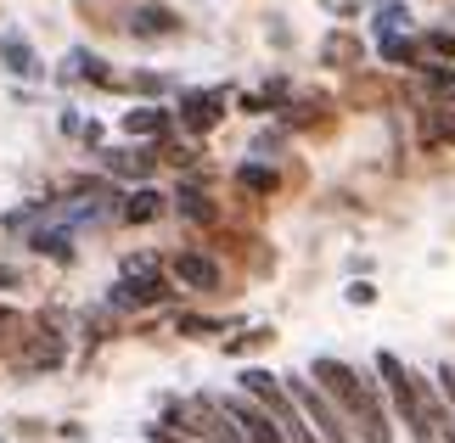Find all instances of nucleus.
I'll list each match as a JSON object with an SVG mask.
<instances>
[{
  "label": "nucleus",
  "mask_w": 455,
  "mask_h": 443,
  "mask_svg": "<svg viewBox=\"0 0 455 443\" xmlns=\"http://www.w3.org/2000/svg\"><path fill=\"white\" fill-rule=\"evenodd\" d=\"M315 387H321L331 404H343V415L360 427L365 443H394L388 415H382V404H377V393H371V382H365L360 370H348L343 360H315Z\"/></svg>",
  "instance_id": "nucleus-1"
},
{
  "label": "nucleus",
  "mask_w": 455,
  "mask_h": 443,
  "mask_svg": "<svg viewBox=\"0 0 455 443\" xmlns=\"http://www.w3.org/2000/svg\"><path fill=\"white\" fill-rule=\"evenodd\" d=\"M287 393L299 399V404H304V415L315 421V427H321V443H355V438H348V427H343V415H338V404H331V399L321 393V387H309V382H292Z\"/></svg>",
  "instance_id": "nucleus-2"
},
{
  "label": "nucleus",
  "mask_w": 455,
  "mask_h": 443,
  "mask_svg": "<svg viewBox=\"0 0 455 443\" xmlns=\"http://www.w3.org/2000/svg\"><path fill=\"white\" fill-rule=\"evenodd\" d=\"M225 415H231V421H236V432H242V438H253V443H292V438L282 432V421H275L270 410H253V404L231 399V404H225Z\"/></svg>",
  "instance_id": "nucleus-3"
},
{
  "label": "nucleus",
  "mask_w": 455,
  "mask_h": 443,
  "mask_svg": "<svg viewBox=\"0 0 455 443\" xmlns=\"http://www.w3.org/2000/svg\"><path fill=\"white\" fill-rule=\"evenodd\" d=\"M220 118H225V91H191L180 101V123H186L191 135H208Z\"/></svg>",
  "instance_id": "nucleus-4"
},
{
  "label": "nucleus",
  "mask_w": 455,
  "mask_h": 443,
  "mask_svg": "<svg viewBox=\"0 0 455 443\" xmlns=\"http://www.w3.org/2000/svg\"><path fill=\"white\" fill-rule=\"evenodd\" d=\"M174 281L191 292H220V264L203 253H174Z\"/></svg>",
  "instance_id": "nucleus-5"
},
{
  "label": "nucleus",
  "mask_w": 455,
  "mask_h": 443,
  "mask_svg": "<svg viewBox=\"0 0 455 443\" xmlns=\"http://www.w3.org/2000/svg\"><path fill=\"white\" fill-rule=\"evenodd\" d=\"M130 34H141V40H157V34H180V17H174L169 6H141L135 12Z\"/></svg>",
  "instance_id": "nucleus-6"
},
{
  "label": "nucleus",
  "mask_w": 455,
  "mask_h": 443,
  "mask_svg": "<svg viewBox=\"0 0 455 443\" xmlns=\"http://www.w3.org/2000/svg\"><path fill=\"white\" fill-rule=\"evenodd\" d=\"M51 365H62L57 331H34V336H28V353H23V370H51Z\"/></svg>",
  "instance_id": "nucleus-7"
},
{
  "label": "nucleus",
  "mask_w": 455,
  "mask_h": 443,
  "mask_svg": "<svg viewBox=\"0 0 455 443\" xmlns=\"http://www.w3.org/2000/svg\"><path fill=\"white\" fill-rule=\"evenodd\" d=\"M236 186H242V191H259V197H270V191H275V169L242 163V169H236Z\"/></svg>",
  "instance_id": "nucleus-8"
},
{
  "label": "nucleus",
  "mask_w": 455,
  "mask_h": 443,
  "mask_svg": "<svg viewBox=\"0 0 455 443\" xmlns=\"http://www.w3.org/2000/svg\"><path fill=\"white\" fill-rule=\"evenodd\" d=\"M164 214V197H157V191H135V197L124 202V219L130 225H147V219H157Z\"/></svg>",
  "instance_id": "nucleus-9"
},
{
  "label": "nucleus",
  "mask_w": 455,
  "mask_h": 443,
  "mask_svg": "<svg viewBox=\"0 0 455 443\" xmlns=\"http://www.w3.org/2000/svg\"><path fill=\"white\" fill-rule=\"evenodd\" d=\"M0 57H6L12 74H34V51L17 40V34H6V40H0Z\"/></svg>",
  "instance_id": "nucleus-10"
},
{
  "label": "nucleus",
  "mask_w": 455,
  "mask_h": 443,
  "mask_svg": "<svg viewBox=\"0 0 455 443\" xmlns=\"http://www.w3.org/2000/svg\"><path fill=\"white\" fill-rule=\"evenodd\" d=\"M164 123H169V113H157V107L124 113V130H130V135H164Z\"/></svg>",
  "instance_id": "nucleus-11"
},
{
  "label": "nucleus",
  "mask_w": 455,
  "mask_h": 443,
  "mask_svg": "<svg viewBox=\"0 0 455 443\" xmlns=\"http://www.w3.org/2000/svg\"><path fill=\"white\" fill-rule=\"evenodd\" d=\"M321 57H326L331 67H348V62H355V57H360V45H355V40H348V34H331V40L321 45Z\"/></svg>",
  "instance_id": "nucleus-12"
},
{
  "label": "nucleus",
  "mask_w": 455,
  "mask_h": 443,
  "mask_svg": "<svg viewBox=\"0 0 455 443\" xmlns=\"http://www.w3.org/2000/svg\"><path fill=\"white\" fill-rule=\"evenodd\" d=\"M422 140H427V146H439V140H455V113H450V107H439V113L422 123Z\"/></svg>",
  "instance_id": "nucleus-13"
},
{
  "label": "nucleus",
  "mask_w": 455,
  "mask_h": 443,
  "mask_svg": "<svg viewBox=\"0 0 455 443\" xmlns=\"http://www.w3.org/2000/svg\"><path fill=\"white\" fill-rule=\"evenodd\" d=\"M427 96L450 107V101H455V74H444V67H433V74H427Z\"/></svg>",
  "instance_id": "nucleus-14"
},
{
  "label": "nucleus",
  "mask_w": 455,
  "mask_h": 443,
  "mask_svg": "<svg viewBox=\"0 0 455 443\" xmlns=\"http://www.w3.org/2000/svg\"><path fill=\"white\" fill-rule=\"evenodd\" d=\"M180 214L186 219H214V202H208L203 191H180Z\"/></svg>",
  "instance_id": "nucleus-15"
},
{
  "label": "nucleus",
  "mask_w": 455,
  "mask_h": 443,
  "mask_svg": "<svg viewBox=\"0 0 455 443\" xmlns=\"http://www.w3.org/2000/svg\"><path fill=\"white\" fill-rule=\"evenodd\" d=\"M382 57L399 62V67H411V62H416V45H411V40H394V34H388V40H382Z\"/></svg>",
  "instance_id": "nucleus-16"
},
{
  "label": "nucleus",
  "mask_w": 455,
  "mask_h": 443,
  "mask_svg": "<svg viewBox=\"0 0 455 443\" xmlns=\"http://www.w3.org/2000/svg\"><path fill=\"white\" fill-rule=\"evenodd\" d=\"M399 23H405V6H382V12H377V28H382V34H394Z\"/></svg>",
  "instance_id": "nucleus-17"
},
{
  "label": "nucleus",
  "mask_w": 455,
  "mask_h": 443,
  "mask_svg": "<svg viewBox=\"0 0 455 443\" xmlns=\"http://www.w3.org/2000/svg\"><path fill=\"white\" fill-rule=\"evenodd\" d=\"M180 331H186V336H208V331H220V320H191V314H186Z\"/></svg>",
  "instance_id": "nucleus-18"
},
{
  "label": "nucleus",
  "mask_w": 455,
  "mask_h": 443,
  "mask_svg": "<svg viewBox=\"0 0 455 443\" xmlns=\"http://www.w3.org/2000/svg\"><path fill=\"white\" fill-rule=\"evenodd\" d=\"M427 51H439V57H455V34H427Z\"/></svg>",
  "instance_id": "nucleus-19"
}]
</instances>
